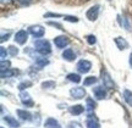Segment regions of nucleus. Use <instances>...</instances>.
<instances>
[{"mask_svg":"<svg viewBox=\"0 0 132 128\" xmlns=\"http://www.w3.org/2000/svg\"><path fill=\"white\" fill-rule=\"evenodd\" d=\"M34 47H36V50L38 52H40L42 55H48L50 54L52 49H50V44L48 40H44V39H38L34 42Z\"/></svg>","mask_w":132,"mask_h":128,"instance_id":"obj_1","label":"nucleus"},{"mask_svg":"<svg viewBox=\"0 0 132 128\" xmlns=\"http://www.w3.org/2000/svg\"><path fill=\"white\" fill-rule=\"evenodd\" d=\"M70 94L73 99H82L86 96V90L82 87H76V88H72L70 90Z\"/></svg>","mask_w":132,"mask_h":128,"instance_id":"obj_2","label":"nucleus"},{"mask_svg":"<svg viewBox=\"0 0 132 128\" xmlns=\"http://www.w3.org/2000/svg\"><path fill=\"white\" fill-rule=\"evenodd\" d=\"M90 68H92V63L88 60H81L77 63V70L81 73H87V72L90 71Z\"/></svg>","mask_w":132,"mask_h":128,"instance_id":"obj_3","label":"nucleus"},{"mask_svg":"<svg viewBox=\"0 0 132 128\" xmlns=\"http://www.w3.org/2000/svg\"><path fill=\"white\" fill-rule=\"evenodd\" d=\"M29 32H31V34H32L34 38H40V37H43L44 33H45L44 28H43L42 26H39V24H37V26H31V27H29Z\"/></svg>","mask_w":132,"mask_h":128,"instance_id":"obj_4","label":"nucleus"},{"mask_svg":"<svg viewBox=\"0 0 132 128\" xmlns=\"http://www.w3.org/2000/svg\"><path fill=\"white\" fill-rule=\"evenodd\" d=\"M98 15H99V6L95 5V6H92L88 11H87V19L89 21H95L98 19Z\"/></svg>","mask_w":132,"mask_h":128,"instance_id":"obj_5","label":"nucleus"},{"mask_svg":"<svg viewBox=\"0 0 132 128\" xmlns=\"http://www.w3.org/2000/svg\"><path fill=\"white\" fill-rule=\"evenodd\" d=\"M102 77H103L104 87H105V88H108V89H114V87H115V84H114L113 79L110 78V76H109V73H108V72L103 71V72H102Z\"/></svg>","mask_w":132,"mask_h":128,"instance_id":"obj_6","label":"nucleus"},{"mask_svg":"<svg viewBox=\"0 0 132 128\" xmlns=\"http://www.w3.org/2000/svg\"><path fill=\"white\" fill-rule=\"evenodd\" d=\"M27 38H28V34H27L26 31H19L17 33L15 34V42L21 44V45L27 42Z\"/></svg>","mask_w":132,"mask_h":128,"instance_id":"obj_7","label":"nucleus"},{"mask_svg":"<svg viewBox=\"0 0 132 128\" xmlns=\"http://www.w3.org/2000/svg\"><path fill=\"white\" fill-rule=\"evenodd\" d=\"M54 43H55V45H56L57 48L62 49V48H65L66 45L69 44V38L65 37V35H59L56 38H54Z\"/></svg>","mask_w":132,"mask_h":128,"instance_id":"obj_8","label":"nucleus"},{"mask_svg":"<svg viewBox=\"0 0 132 128\" xmlns=\"http://www.w3.org/2000/svg\"><path fill=\"white\" fill-rule=\"evenodd\" d=\"M93 93H94L95 98L99 100L104 99L105 95H106V92L104 89V87H95V88H93Z\"/></svg>","mask_w":132,"mask_h":128,"instance_id":"obj_9","label":"nucleus"},{"mask_svg":"<svg viewBox=\"0 0 132 128\" xmlns=\"http://www.w3.org/2000/svg\"><path fill=\"white\" fill-rule=\"evenodd\" d=\"M62 57H64L65 60H67V61H73L76 59V55L72 49H65V50L62 51Z\"/></svg>","mask_w":132,"mask_h":128,"instance_id":"obj_10","label":"nucleus"},{"mask_svg":"<svg viewBox=\"0 0 132 128\" xmlns=\"http://www.w3.org/2000/svg\"><path fill=\"white\" fill-rule=\"evenodd\" d=\"M20 98H21V101H22L24 105H28V106H32L33 105V101L31 100V96H29L28 93L22 92V93L20 94Z\"/></svg>","mask_w":132,"mask_h":128,"instance_id":"obj_11","label":"nucleus"},{"mask_svg":"<svg viewBox=\"0 0 132 128\" xmlns=\"http://www.w3.org/2000/svg\"><path fill=\"white\" fill-rule=\"evenodd\" d=\"M69 111H70L72 115H81L85 111V107H83L82 105H73V106L69 107Z\"/></svg>","mask_w":132,"mask_h":128,"instance_id":"obj_12","label":"nucleus"},{"mask_svg":"<svg viewBox=\"0 0 132 128\" xmlns=\"http://www.w3.org/2000/svg\"><path fill=\"white\" fill-rule=\"evenodd\" d=\"M115 43H116V45H118V48L120 49V50H125V49L128 47V43L126 42L123 38H121V37L115 38Z\"/></svg>","mask_w":132,"mask_h":128,"instance_id":"obj_13","label":"nucleus"},{"mask_svg":"<svg viewBox=\"0 0 132 128\" xmlns=\"http://www.w3.org/2000/svg\"><path fill=\"white\" fill-rule=\"evenodd\" d=\"M44 126L47 128H61L60 127V124L57 123V121H55L54 118H48L47 121H45V123H44Z\"/></svg>","mask_w":132,"mask_h":128,"instance_id":"obj_14","label":"nucleus"},{"mask_svg":"<svg viewBox=\"0 0 132 128\" xmlns=\"http://www.w3.org/2000/svg\"><path fill=\"white\" fill-rule=\"evenodd\" d=\"M4 120L6 121V123L9 124L10 127H12V128H19L20 127V123L16 121L15 118H12V117H10V116H5Z\"/></svg>","mask_w":132,"mask_h":128,"instance_id":"obj_15","label":"nucleus"},{"mask_svg":"<svg viewBox=\"0 0 132 128\" xmlns=\"http://www.w3.org/2000/svg\"><path fill=\"white\" fill-rule=\"evenodd\" d=\"M123 99L130 106H132V92H130L128 89L123 90Z\"/></svg>","mask_w":132,"mask_h":128,"instance_id":"obj_16","label":"nucleus"},{"mask_svg":"<svg viewBox=\"0 0 132 128\" xmlns=\"http://www.w3.org/2000/svg\"><path fill=\"white\" fill-rule=\"evenodd\" d=\"M17 115H19L20 117L24 121H31V114L27 112V111H23V110H17Z\"/></svg>","mask_w":132,"mask_h":128,"instance_id":"obj_17","label":"nucleus"},{"mask_svg":"<svg viewBox=\"0 0 132 128\" xmlns=\"http://www.w3.org/2000/svg\"><path fill=\"white\" fill-rule=\"evenodd\" d=\"M67 79L70 82H73V83H80L81 77H80V75H76V73H69L67 75Z\"/></svg>","mask_w":132,"mask_h":128,"instance_id":"obj_18","label":"nucleus"},{"mask_svg":"<svg viewBox=\"0 0 132 128\" xmlns=\"http://www.w3.org/2000/svg\"><path fill=\"white\" fill-rule=\"evenodd\" d=\"M55 85L56 84L54 81H47L42 83V88L43 89H53V88H55Z\"/></svg>","mask_w":132,"mask_h":128,"instance_id":"obj_19","label":"nucleus"},{"mask_svg":"<svg viewBox=\"0 0 132 128\" xmlns=\"http://www.w3.org/2000/svg\"><path fill=\"white\" fill-rule=\"evenodd\" d=\"M87 128H100V126L97 121H94V118H89L87 121Z\"/></svg>","mask_w":132,"mask_h":128,"instance_id":"obj_20","label":"nucleus"},{"mask_svg":"<svg viewBox=\"0 0 132 128\" xmlns=\"http://www.w3.org/2000/svg\"><path fill=\"white\" fill-rule=\"evenodd\" d=\"M17 73V71H11L10 68H7L6 71H1V78H5V77H11L15 76Z\"/></svg>","mask_w":132,"mask_h":128,"instance_id":"obj_21","label":"nucleus"},{"mask_svg":"<svg viewBox=\"0 0 132 128\" xmlns=\"http://www.w3.org/2000/svg\"><path fill=\"white\" fill-rule=\"evenodd\" d=\"M97 82V78L94 76H90V77H87L85 79V85H90V84H94Z\"/></svg>","mask_w":132,"mask_h":128,"instance_id":"obj_22","label":"nucleus"},{"mask_svg":"<svg viewBox=\"0 0 132 128\" xmlns=\"http://www.w3.org/2000/svg\"><path fill=\"white\" fill-rule=\"evenodd\" d=\"M31 85H32V82H29V81L22 82V83H20V84H19V89L20 90H24L27 87H31Z\"/></svg>","mask_w":132,"mask_h":128,"instance_id":"obj_23","label":"nucleus"},{"mask_svg":"<svg viewBox=\"0 0 132 128\" xmlns=\"http://www.w3.org/2000/svg\"><path fill=\"white\" fill-rule=\"evenodd\" d=\"M94 107H95V103L92 99H89V98H88V99H87V109L89 110V111H92Z\"/></svg>","mask_w":132,"mask_h":128,"instance_id":"obj_24","label":"nucleus"},{"mask_svg":"<svg viewBox=\"0 0 132 128\" xmlns=\"http://www.w3.org/2000/svg\"><path fill=\"white\" fill-rule=\"evenodd\" d=\"M9 52H10L11 56H16V55L19 54V49L15 48L14 45H11V47H9Z\"/></svg>","mask_w":132,"mask_h":128,"instance_id":"obj_25","label":"nucleus"},{"mask_svg":"<svg viewBox=\"0 0 132 128\" xmlns=\"http://www.w3.org/2000/svg\"><path fill=\"white\" fill-rule=\"evenodd\" d=\"M36 62L39 67H44L45 65H48V60H45V59H37Z\"/></svg>","mask_w":132,"mask_h":128,"instance_id":"obj_26","label":"nucleus"},{"mask_svg":"<svg viewBox=\"0 0 132 128\" xmlns=\"http://www.w3.org/2000/svg\"><path fill=\"white\" fill-rule=\"evenodd\" d=\"M64 19H65V21H69V22H72V23L78 22V19H77V17H75V16H65Z\"/></svg>","mask_w":132,"mask_h":128,"instance_id":"obj_27","label":"nucleus"},{"mask_svg":"<svg viewBox=\"0 0 132 128\" xmlns=\"http://www.w3.org/2000/svg\"><path fill=\"white\" fill-rule=\"evenodd\" d=\"M69 128H82L80 122H75V121H72L69 123Z\"/></svg>","mask_w":132,"mask_h":128,"instance_id":"obj_28","label":"nucleus"},{"mask_svg":"<svg viewBox=\"0 0 132 128\" xmlns=\"http://www.w3.org/2000/svg\"><path fill=\"white\" fill-rule=\"evenodd\" d=\"M9 67H10V62L9 61H5V60H3V61H1V71L7 70Z\"/></svg>","mask_w":132,"mask_h":128,"instance_id":"obj_29","label":"nucleus"},{"mask_svg":"<svg viewBox=\"0 0 132 128\" xmlns=\"http://www.w3.org/2000/svg\"><path fill=\"white\" fill-rule=\"evenodd\" d=\"M95 42H97V39H95L94 35H87V43L88 44H95Z\"/></svg>","mask_w":132,"mask_h":128,"instance_id":"obj_30","label":"nucleus"},{"mask_svg":"<svg viewBox=\"0 0 132 128\" xmlns=\"http://www.w3.org/2000/svg\"><path fill=\"white\" fill-rule=\"evenodd\" d=\"M0 52H1V61H3V60H5V59H6V55H7V51H6V50H5V48H0Z\"/></svg>","mask_w":132,"mask_h":128,"instance_id":"obj_31","label":"nucleus"},{"mask_svg":"<svg viewBox=\"0 0 132 128\" xmlns=\"http://www.w3.org/2000/svg\"><path fill=\"white\" fill-rule=\"evenodd\" d=\"M17 1H19L21 5H28L29 3L32 1V0H17Z\"/></svg>","mask_w":132,"mask_h":128,"instance_id":"obj_32","label":"nucleus"},{"mask_svg":"<svg viewBox=\"0 0 132 128\" xmlns=\"http://www.w3.org/2000/svg\"><path fill=\"white\" fill-rule=\"evenodd\" d=\"M49 24L50 26H54V27H57L59 29H62V26L60 23H55V22H49Z\"/></svg>","mask_w":132,"mask_h":128,"instance_id":"obj_33","label":"nucleus"},{"mask_svg":"<svg viewBox=\"0 0 132 128\" xmlns=\"http://www.w3.org/2000/svg\"><path fill=\"white\" fill-rule=\"evenodd\" d=\"M44 17H60V15H57V14H47V15H44Z\"/></svg>","mask_w":132,"mask_h":128,"instance_id":"obj_34","label":"nucleus"},{"mask_svg":"<svg viewBox=\"0 0 132 128\" xmlns=\"http://www.w3.org/2000/svg\"><path fill=\"white\" fill-rule=\"evenodd\" d=\"M9 37H10V33H7L6 35H5V34H3V35H1V43H4L5 40H7V38H9Z\"/></svg>","mask_w":132,"mask_h":128,"instance_id":"obj_35","label":"nucleus"},{"mask_svg":"<svg viewBox=\"0 0 132 128\" xmlns=\"http://www.w3.org/2000/svg\"><path fill=\"white\" fill-rule=\"evenodd\" d=\"M130 66H131V68H132V52L130 54Z\"/></svg>","mask_w":132,"mask_h":128,"instance_id":"obj_36","label":"nucleus"},{"mask_svg":"<svg viewBox=\"0 0 132 128\" xmlns=\"http://www.w3.org/2000/svg\"><path fill=\"white\" fill-rule=\"evenodd\" d=\"M5 1H6V3H7V1H10V0H1V3H3V4H4Z\"/></svg>","mask_w":132,"mask_h":128,"instance_id":"obj_37","label":"nucleus"},{"mask_svg":"<svg viewBox=\"0 0 132 128\" xmlns=\"http://www.w3.org/2000/svg\"><path fill=\"white\" fill-rule=\"evenodd\" d=\"M82 1H88V0H82Z\"/></svg>","mask_w":132,"mask_h":128,"instance_id":"obj_38","label":"nucleus"},{"mask_svg":"<svg viewBox=\"0 0 132 128\" xmlns=\"http://www.w3.org/2000/svg\"><path fill=\"white\" fill-rule=\"evenodd\" d=\"M1 128H4V127H1Z\"/></svg>","mask_w":132,"mask_h":128,"instance_id":"obj_39","label":"nucleus"},{"mask_svg":"<svg viewBox=\"0 0 132 128\" xmlns=\"http://www.w3.org/2000/svg\"><path fill=\"white\" fill-rule=\"evenodd\" d=\"M109 1H110V0H109Z\"/></svg>","mask_w":132,"mask_h":128,"instance_id":"obj_40","label":"nucleus"}]
</instances>
